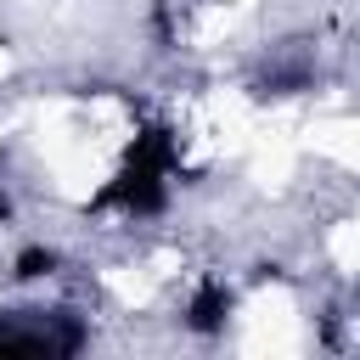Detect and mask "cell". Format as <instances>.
I'll use <instances>...</instances> for the list:
<instances>
[{"instance_id": "3", "label": "cell", "mask_w": 360, "mask_h": 360, "mask_svg": "<svg viewBox=\"0 0 360 360\" xmlns=\"http://www.w3.org/2000/svg\"><path fill=\"white\" fill-rule=\"evenodd\" d=\"M6 214H11V197H6V186H0V219H6Z\"/></svg>"}, {"instance_id": "2", "label": "cell", "mask_w": 360, "mask_h": 360, "mask_svg": "<svg viewBox=\"0 0 360 360\" xmlns=\"http://www.w3.org/2000/svg\"><path fill=\"white\" fill-rule=\"evenodd\" d=\"M62 253L56 248H22L17 253V281H39V276H56Z\"/></svg>"}, {"instance_id": "1", "label": "cell", "mask_w": 360, "mask_h": 360, "mask_svg": "<svg viewBox=\"0 0 360 360\" xmlns=\"http://www.w3.org/2000/svg\"><path fill=\"white\" fill-rule=\"evenodd\" d=\"M225 321H231V287H225V281H202V287L191 292V304H186V326L208 338V332H219Z\"/></svg>"}]
</instances>
